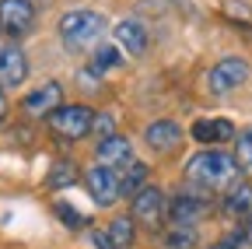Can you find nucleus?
<instances>
[{"label":"nucleus","mask_w":252,"mask_h":249,"mask_svg":"<svg viewBox=\"0 0 252 249\" xmlns=\"http://www.w3.org/2000/svg\"><path fill=\"white\" fill-rule=\"evenodd\" d=\"M130 217L137 225H147V228H158L168 217V197L165 190H158V186H144V190H137L130 197Z\"/></svg>","instance_id":"obj_5"},{"label":"nucleus","mask_w":252,"mask_h":249,"mask_svg":"<svg viewBox=\"0 0 252 249\" xmlns=\"http://www.w3.org/2000/svg\"><path fill=\"white\" fill-rule=\"evenodd\" d=\"M94 158H98L102 165H112V169H123L126 162H133V141L126 134H109L98 141V147H94Z\"/></svg>","instance_id":"obj_13"},{"label":"nucleus","mask_w":252,"mask_h":249,"mask_svg":"<svg viewBox=\"0 0 252 249\" xmlns=\"http://www.w3.org/2000/svg\"><path fill=\"white\" fill-rule=\"evenodd\" d=\"M84 190H88V197L98 204V207H112L123 197V190H119V169L102 165V162L91 165L84 172Z\"/></svg>","instance_id":"obj_7"},{"label":"nucleus","mask_w":252,"mask_h":249,"mask_svg":"<svg viewBox=\"0 0 252 249\" xmlns=\"http://www.w3.org/2000/svg\"><path fill=\"white\" fill-rule=\"evenodd\" d=\"M182 176H186V182H193L196 190H228V186L238 182L242 165L235 162V154L220 151V147H203L196 154H189Z\"/></svg>","instance_id":"obj_1"},{"label":"nucleus","mask_w":252,"mask_h":249,"mask_svg":"<svg viewBox=\"0 0 252 249\" xmlns=\"http://www.w3.org/2000/svg\"><path fill=\"white\" fill-rule=\"evenodd\" d=\"M88 239H91V246H94V249H116V242H112V235H109V232H98V228H94Z\"/></svg>","instance_id":"obj_24"},{"label":"nucleus","mask_w":252,"mask_h":249,"mask_svg":"<svg viewBox=\"0 0 252 249\" xmlns=\"http://www.w3.org/2000/svg\"><path fill=\"white\" fill-rule=\"evenodd\" d=\"M119 64H123L119 46H116V42H98V46L91 49V64H88V71H91L94 77H102V74H109V71H119Z\"/></svg>","instance_id":"obj_16"},{"label":"nucleus","mask_w":252,"mask_h":249,"mask_svg":"<svg viewBox=\"0 0 252 249\" xmlns=\"http://www.w3.org/2000/svg\"><path fill=\"white\" fill-rule=\"evenodd\" d=\"M147 176H151V169H147L140 158L126 162V165L119 169V190H123V197H133L137 190H144V186H147Z\"/></svg>","instance_id":"obj_17"},{"label":"nucleus","mask_w":252,"mask_h":249,"mask_svg":"<svg viewBox=\"0 0 252 249\" xmlns=\"http://www.w3.org/2000/svg\"><path fill=\"white\" fill-rule=\"evenodd\" d=\"M210 204L196 193V190H182L168 200V221L172 225H182V228H196L203 217H207Z\"/></svg>","instance_id":"obj_8"},{"label":"nucleus","mask_w":252,"mask_h":249,"mask_svg":"<svg viewBox=\"0 0 252 249\" xmlns=\"http://www.w3.org/2000/svg\"><path fill=\"white\" fill-rule=\"evenodd\" d=\"M105 28H109L105 14L91 11V7H74V11H67L56 21V36H60V42H63L67 53H88V49L98 46Z\"/></svg>","instance_id":"obj_2"},{"label":"nucleus","mask_w":252,"mask_h":249,"mask_svg":"<svg viewBox=\"0 0 252 249\" xmlns=\"http://www.w3.org/2000/svg\"><path fill=\"white\" fill-rule=\"evenodd\" d=\"M28 81V56L14 39H0V88H21Z\"/></svg>","instance_id":"obj_9"},{"label":"nucleus","mask_w":252,"mask_h":249,"mask_svg":"<svg viewBox=\"0 0 252 249\" xmlns=\"http://www.w3.org/2000/svg\"><path fill=\"white\" fill-rule=\"evenodd\" d=\"M245 239H249V246H252V217H249V228H245Z\"/></svg>","instance_id":"obj_27"},{"label":"nucleus","mask_w":252,"mask_h":249,"mask_svg":"<svg viewBox=\"0 0 252 249\" xmlns=\"http://www.w3.org/2000/svg\"><path fill=\"white\" fill-rule=\"evenodd\" d=\"M53 211H56V217H60L67 228H74V232H77V228H88V217L77 214V207H70V204H56Z\"/></svg>","instance_id":"obj_22"},{"label":"nucleus","mask_w":252,"mask_h":249,"mask_svg":"<svg viewBox=\"0 0 252 249\" xmlns=\"http://www.w3.org/2000/svg\"><path fill=\"white\" fill-rule=\"evenodd\" d=\"M161 249H196V228H182V225H172L161 239H158Z\"/></svg>","instance_id":"obj_19"},{"label":"nucleus","mask_w":252,"mask_h":249,"mask_svg":"<svg viewBox=\"0 0 252 249\" xmlns=\"http://www.w3.org/2000/svg\"><path fill=\"white\" fill-rule=\"evenodd\" d=\"M91 134H98V141H102V137H109V134H116V119H112L109 112H94Z\"/></svg>","instance_id":"obj_23"},{"label":"nucleus","mask_w":252,"mask_h":249,"mask_svg":"<svg viewBox=\"0 0 252 249\" xmlns=\"http://www.w3.org/2000/svg\"><path fill=\"white\" fill-rule=\"evenodd\" d=\"M252 77V64L245 56H220L217 64L207 71V91L214 99H224L231 91H238Z\"/></svg>","instance_id":"obj_3"},{"label":"nucleus","mask_w":252,"mask_h":249,"mask_svg":"<svg viewBox=\"0 0 252 249\" xmlns=\"http://www.w3.org/2000/svg\"><path fill=\"white\" fill-rule=\"evenodd\" d=\"M116 46L123 53H130V56H144L151 49V32H147V25L137 21V18H123L116 25Z\"/></svg>","instance_id":"obj_12"},{"label":"nucleus","mask_w":252,"mask_h":249,"mask_svg":"<svg viewBox=\"0 0 252 249\" xmlns=\"http://www.w3.org/2000/svg\"><path fill=\"white\" fill-rule=\"evenodd\" d=\"M4 91H7V88H0V123L7 119V95H4Z\"/></svg>","instance_id":"obj_26"},{"label":"nucleus","mask_w":252,"mask_h":249,"mask_svg":"<svg viewBox=\"0 0 252 249\" xmlns=\"http://www.w3.org/2000/svg\"><path fill=\"white\" fill-rule=\"evenodd\" d=\"M224 211L231 214V217H252V182H235V186H228V193H224Z\"/></svg>","instance_id":"obj_15"},{"label":"nucleus","mask_w":252,"mask_h":249,"mask_svg":"<svg viewBox=\"0 0 252 249\" xmlns=\"http://www.w3.org/2000/svg\"><path fill=\"white\" fill-rule=\"evenodd\" d=\"M210 249H238V235H224L217 246H210Z\"/></svg>","instance_id":"obj_25"},{"label":"nucleus","mask_w":252,"mask_h":249,"mask_svg":"<svg viewBox=\"0 0 252 249\" xmlns=\"http://www.w3.org/2000/svg\"><path fill=\"white\" fill-rule=\"evenodd\" d=\"M235 162L242 165V172H252V127L235 134Z\"/></svg>","instance_id":"obj_21"},{"label":"nucleus","mask_w":252,"mask_h":249,"mask_svg":"<svg viewBox=\"0 0 252 249\" xmlns=\"http://www.w3.org/2000/svg\"><path fill=\"white\" fill-rule=\"evenodd\" d=\"M49 130L63 141H81L91 134V123H94V109L91 106H81V102H63L56 106L49 116Z\"/></svg>","instance_id":"obj_4"},{"label":"nucleus","mask_w":252,"mask_h":249,"mask_svg":"<svg viewBox=\"0 0 252 249\" xmlns=\"http://www.w3.org/2000/svg\"><path fill=\"white\" fill-rule=\"evenodd\" d=\"M182 127H179V123L175 119H154V123H147V127H144V144L154 151V154H172L179 144H182Z\"/></svg>","instance_id":"obj_11"},{"label":"nucleus","mask_w":252,"mask_h":249,"mask_svg":"<svg viewBox=\"0 0 252 249\" xmlns=\"http://www.w3.org/2000/svg\"><path fill=\"white\" fill-rule=\"evenodd\" d=\"M77 182V165L74 162H56L49 172H46V186L49 190H67V186Z\"/></svg>","instance_id":"obj_20"},{"label":"nucleus","mask_w":252,"mask_h":249,"mask_svg":"<svg viewBox=\"0 0 252 249\" xmlns=\"http://www.w3.org/2000/svg\"><path fill=\"white\" fill-rule=\"evenodd\" d=\"M109 235H112V242H116V249H123V246H133V239H137V221L130 214H119V217H112L109 221V228H105Z\"/></svg>","instance_id":"obj_18"},{"label":"nucleus","mask_w":252,"mask_h":249,"mask_svg":"<svg viewBox=\"0 0 252 249\" xmlns=\"http://www.w3.org/2000/svg\"><path fill=\"white\" fill-rule=\"evenodd\" d=\"M35 28L32 0H0V39H25Z\"/></svg>","instance_id":"obj_6"},{"label":"nucleus","mask_w":252,"mask_h":249,"mask_svg":"<svg viewBox=\"0 0 252 249\" xmlns=\"http://www.w3.org/2000/svg\"><path fill=\"white\" fill-rule=\"evenodd\" d=\"M235 123L231 119H196L193 127H189V137H193L196 144H207V147H217V144H224V141H235Z\"/></svg>","instance_id":"obj_14"},{"label":"nucleus","mask_w":252,"mask_h":249,"mask_svg":"<svg viewBox=\"0 0 252 249\" xmlns=\"http://www.w3.org/2000/svg\"><path fill=\"white\" fill-rule=\"evenodd\" d=\"M60 99H63V84H60V81H42L39 88H32L28 95L21 99V112L32 116V119H42V116H49L56 106H63Z\"/></svg>","instance_id":"obj_10"}]
</instances>
